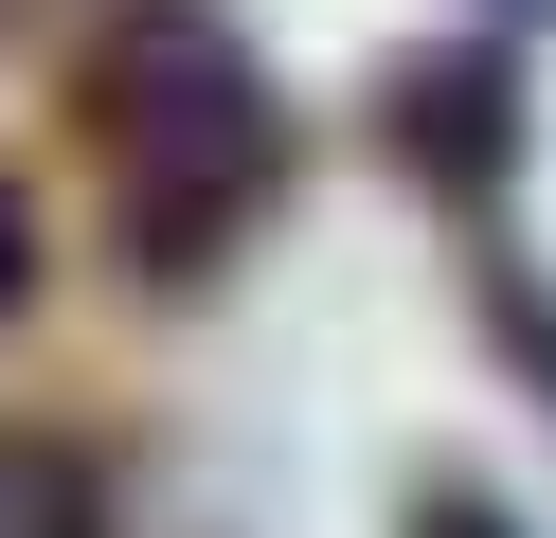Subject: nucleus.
<instances>
[{
  "label": "nucleus",
  "instance_id": "f257e3e1",
  "mask_svg": "<svg viewBox=\"0 0 556 538\" xmlns=\"http://www.w3.org/2000/svg\"><path fill=\"white\" fill-rule=\"evenodd\" d=\"M73 126L109 162V251L144 287H216L252 251V215L288 198V108H269L252 36L216 0H109L73 72Z\"/></svg>",
  "mask_w": 556,
  "mask_h": 538
},
{
  "label": "nucleus",
  "instance_id": "f03ea898",
  "mask_svg": "<svg viewBox=\"0 0 556 538\" xmlns=\"http://www.w3.org/2000/svg\"><path fill=\"white\" fill-rule=\"evenodd\" d=\"M377 143H395V179H431L448 215H484L520 179V54H503V36L395 54V72H377Z\"/></svg>",
  "mask_w": 556,
  "mask_h": 538
},
{
  "label": "nucleus",
  "instance_id": "7ed1b4c3",
  "mask_svg": "<svg viewBox=\"0 0 556 538\" xmlns=\"http://www.w3.org/2000/svg\"><path fill=\"white\" fill-rule=\"evenodd\" d=\"M467 287H484V341H503V359H520V395H539V413H556V287H539V270H520V251H484V270H467Z\"/></svg>",
  "mask_w": 556,
  "mask_h": 538
},
{
  "label": "nucleus",
  "instance_id": "20e7f679",
  "mask_svg": "<svg viewBox=\"0 0 556 538\" xmlns=\"http://www.w3.org/2000/svg\"><path fill=\"white\" fill-rule=\"evenodd\" d=\"M413 538H520V521H503L484 485H448V466H431V485H413Z\"/></svg>",
  "mask_w": 556,
  "mask_h": 538
},
{
  "label": "nucleus",
  "instance_id": "39448f33",
  "mask_svg": "<svg viewBox=\"0 0 556 538\" xmlns=\"http://www.w3.org/2000/svg\"><path fill=\"white\" fill-rule=\"evenodd\" d=\"M18 287H37V215H18V179H0V323H18Z\"/></svg>",
  "mask_w": 556,
  "mask_h": 538
},
{
  "label": "nucleus",
  "instance_id": "423d86ee",
  "mask_svg": "<svg viewBox=\"0 0 556 538\" xmlns=\"http://www.w3.org/2000/svg\"><path fill=\"white\" fill-rule=\"evenodd\" d=\"M18 502H37V538H90V485H73V466H37Z\"/></svg>",
  "mask_w": 556,
  "mask_h": 538
},
{
  "label": "nucleus",
  "instance_id": "0eeeda50",
  "mask_svg": "<svg viewBox=\"0 0 556 538\" xmlns=\"http://www.w3.org/2000/svg\"><path fill=\"white\" fill-rule=\"evenodd\" d=\"M520 18H556V0H520Z\"/></svg>",
  "mask_w": 556,
  "mask_h": 538
}]
</instances>
